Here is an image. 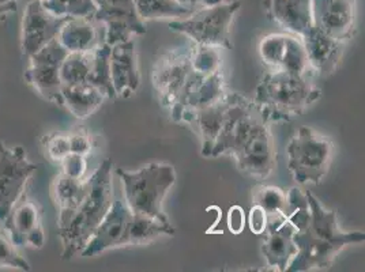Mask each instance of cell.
Listing matches in <instances>:
<instances>
[{
	"label": "cell",
	"instance_id": "cell-18",
	"mask_svg": "<svg viewBox=\"0 0 365 272\" xmlns=\"http://www.w3.org/2000/svg\"><path fill=\"white\" fill-rule=\"evenodd\" d=\"M131 216L133 211L128 209L124 199H113L112 207L93 233L81 256H98L109 249L127 246V230Z\"/></svg>",
	"mask_w": 365,
	"mask_h": 272
},
{
	"label": "cell",
	"instance_id": "cell-33",
	"mask_svg": "<svg viewBox=\"0 0 365 272\" xmlns=\"http://www.w3.org/2000/svg\"><path fill=\"white\" fill-rule=\"evenodd\" d=\"M191 61L194 70L199 74H213L222 70V58L218 48L195 46L191 52Z\"/></svg>",
	"mask_w": 365,
	"mask_h": 272
},
{
	"label": "cell",
	"instance_id": "cell-29",
	"mask_svg": "<svg viewBox=\"0 0 365 272\" xmlns=\"http://www.w3.org/2000/svg\"><path fill=\"white\" fill-rule=\"evenodd\" d=\"M94 51L91 52H68L61 66V79L64 85H76L89 82Z\"/></svg>",
	"mask_w": 365,
	"mask_h": 272
},
{
	"label": "cell",
	"instance_id": "cell-21",
	"mask_svg": "<svg viewBox=\"0 0 365 272\" xmlns=\"http://www.w3.org/2000/svg\"><path fill=\"white\" fill-rule=\"evenodd\" d=\"M315 76L331 75L342 61L346 43L338 41L314 26L302 36Z\"/></svg>",
	"mask_w": 365,
	"mask_h": 272
},
{
	"label": "cell",
	"instance_id": "cell-11",
	"mask_svg": "<svg viewBox=\"0 0 365 272\" xmlns=\"http://www.w3.org/2000/svg\"><path fill=\"white\" fill-rule=\"evenodd\" d=\"M262 61L272 70L287 71L297 75L312 78L315 73L308 61L304 43L293 33H275L262 38L259 43Z\"/></svg>",
	"mask_w": 365,
	"mask_h": 272
},
{
	"label": "cell",
	"instance_id": "cell-13",
	"mask_svg": "<svg viewBox=\"0 0 365 272\" xmlns=\"http://www.w3.org/2000/svg\"><path fill=\"white\" fill-rule=\"evenodd\" d=\"M232 157L245 174L259 180L267 179L277 164V150L269 122H259L242 147Z\"/></svg>",
	"mask_w": 365,
	"mask_h": 272
},
{
	"label": "cell",
	"instance_id": "cell-39",
	"mask_svg": "<svg viewBox=\"0 0 365 272\" xmlns=\"http://www.w3.org/2000/svg\"><path fill=\"white\" fill-rule=\"evenodd\" d=\"M228 225L230 231L239 234L244 227V215L239 207H233L229 211Z\"/></svg>",
	"mask_w": 365,
	"mask_h": 272
},
{
	"label": "cell",
	"instance_id": "cell-7",
	"mask_svg": "<svg viewBox=\"0 0 365 272\" xmlns=\"http://www.w3.org/2000/svg\"><path fill=\"white\" fill-rule=\"evenodd\" d=\"M262 121H264V119L262 117L254 100L243 97L239 93L229 91L228 106L222 127L215 140L210 158H217L225 154L233 155Z\"/></svg>",
	"mask_w": 365,
	"mask_h": 272
},
{
	"label": "cell",
	"instance_id": "cell-4",
	"mask_svg": "<svg viewBox=\"0 0 365 272\" xmlns=\"http://www.w3.org/2000/svg\"><path fill=\"white\" fill-rule=\"evenodd\" d=\"M116 174L124 189V202L131 211L168 221L163 204L176 182L175 167L153 162L134 172L116 169Z\"/></svg>",
	"mask_w": 365,
	"mask_h": 272
},
{
	"label": "cell",
	"instance_id": "cell-42",
	"mask_svg": "<svg viewBox=\"0 0 365 272\" xmlns=\"http://www.w3.org/2000/svg\"><path fill=\"white\" fill-rule=\"evenodd\" d=\"M0 140H1V137H0Z\"/></svg>",
	"mask_w": 365,
	"mask_h": 272
},
{
	"label": "cell",
	"instance_id": "cell-6",
	"mask_svg": "<svg viewBox=\"0 0 365 272\" xmlns=\"http://www.w3.org/2000/svg\"><path fill=\"white\" fill-rule=\"evenodd\" d=\"M240 7L239 0L200 7L187 18L170 21L169 29L187 36L195 46L230 49L232 23Z\"/></svg>",
	"mask_w": 365,
	"mask_h": 272
},
{
	"label": "cell",
	"instance_id": "cell-16",
	"mask_svg": "<svg viewBox=\"0 0 365 272\" xmlns=\"http://www.w3.org/2000/svg\"><path fill=\"white\" fill-rule=\"evenodd\" d=\"M228 93L222 70L207 75L194 71L180 98L169 109L170 117L176 122H182V117L187 112L213 105L224 100Z\"/></svg>",
	"mask_w": 365,
	"mask_h": 272
},
{
	"label": "cell",
	"instance_id": "cell-41",
	"mask_svg": "<svg viewBox=\"0 0 365 272\" xmlns=\"http://www.w3.org/2000/svg\"><path fill=\"white\" fill-rule=\"evenodd\" d=\"M182 4L187 7H192V9H200V7H207V6H213L217 3H221L224 0H179Z\"/></svg>",
	"mask_w": 365,
	"mask_h": 272
},
{
	"label": "cell",
	"instance_id": "cell-8",
	"mask_svg": "<svg viewBox=\"0 0 365 272\" xmlns=\"http://www.w3.org/2000/svg\"><path fill=\"white\" fill-rule=\"evenodd\" d=\"M192 48H175L161 55L153 66L152 83L161 105L167 109L178 103L194 74Z\"/></svg>",
	"mask_w": 365,
	"mask_h": 272
},
{
	"label": "cell",
	"instance_id": "cell-14",
	"mask_svg": "<svg viewBox=\"0 0 365 272\" xmlns=\"http://www.w3.org/2000/svg\"><path fill=\"white\" fill-rule=\"evenodd\" d=\"M4 230L16 246H31L41 249L46 244V231L43 227V211L40 206L22 194L13 209L3 219Z\"/></svg>",
	"mask_w": 365,
	"mask_h": 272
},
{
	"label": "cell",
	"instance_id": "cell-23",
	"mask_svg": "<svg viewBox=\"0 0 365 272\" xmlns=\"http://www.w3.org/2000/svg\"><path fill=\"white\" fill-rule=\"evenodd\" d=\"M266 14L289 33L304 36L312 28L311 0H264Z\"/></svg>",
	"mask_w": 365,
	"mask_h": 272
},
{
	"label": "cell",
	"instance_id": "cell-38",
	"mask_svg": "<svg viewBox=\"0 0 365 272\" xmlns=\"http://www.w3.org/2000/svg\"><path fill=\"white\" fill-rule=\"evenodd\" d=\"M267 226V215L259 206L254 204L250 212V227L255 234H263Z\"/></svg>",
	"mask_w": 365,
	"mask_h": 272
},
{
	"label": "cell",
	"instance_id": "cell-31",
	"mask_svg": "<svg viewBox=\"0 0 365 272\" xmlns=\"http://www.w3.org/2000/svg\"><path fill=\"white\" fill-rule=\"evenodd\" d=\"M254 204L259 206L267 216L289 215L288 192L278 187H259L254 191Z\"/></svg>",
	"mask_w": 365,
	"mask_h": 272
},
{
	"label": "cell",
	"instance_id": "cell-15",
	"mask_svg": "<svg viewBox=\"0 0 365 272\" xmlns=\"http://www.w3.org/2000/svg\"><path fill=\"white\" fill-rule=\"evenodd\" d=\"M67 19L70 18H59L49 13L40 0H31L25 7L21 23L22 55L28 59L55 40Z\"/></svg>",
	"mask_w": 365,
	"mask_h": 272
},
{
	"label": "cell",
	"instance_id": "cell-1",
	"mask_svg": "<svg viewBox=\"0 0 365 272\" xmlns=\"http://www.w3.org/2000/svg\"><path fill=\"white\" fill-rule=\"evenodd\" d=\"M288 219L296 227L297 253L287 271L327 270L338 253L351 244L365 241L363 231H344L338 225L336 211L327 210L314 194L300 188L288 191Z\"/></svg>",
	"mask_w": 365,
	"mask_h": 272
},
{
	"label": "cell",
	"instance_id": "cell-17",
	"mask_svg": "<svg viewBox=\"0 0 365 272\" xmlns=\"http://www.w3.org/2000/svg\"><path fill=\"white\" fill-rule=\"evenodd\" d=\"M312 26L348 43L356 31V0H311Z\"/></svg>",
	"mask_w": 365,
	"mask_h": 272
},
{
	"label": "cell",
	"instance_id": "cell-10",
	"mask_svg": "<svg viewBox=\"0 0 365 272\" xmlns=\"http://www.w3.org/2000/svg\"><path fill=\"white\" fill-rule=\"evenodd\" d=\"M22 146L10 147L0 140V221H3L37 170Z\"/></svg>",
	"mask_w": 365,
	"mask_h": 272
},
{
	"label": "cell",
	"instance_id": "cell-34",
	"mask_svg": "<svg viewBox=\"0 0 365 272\" xmlns=\"http://www.w3.org/2000/svg\"><path fill=\"white\" fill-rule=\"evenodd\" d=\"M41 150L48 161L59 165L68 154H71L68 132H52L44 136L41 139Z\"/></svg>",
	"mask_w": 365,
	"mask_h": 272
},
{
	"label": "cell",
	"instance_id": "cell-12",
	"mask_svg": "<svg viewBox=\"0 0 365 272\" xmlns=\"http://www.w3.org/2000/svg\"><path fill=\"white\" fill-rule=\"evenodd\" d=\"M94 22L106 25L108 46L133 40L134 36L146 34V23L138 16L134 0H94Z\"/></svg>",
	"mask_w": 365,
	"mask_h": 272
},
{
	"label": "cell",
	"instance_id": "cell-22",
	"mask_svg": "<svg viewBox=\"0 0 365 272\" xmlns=\"http://www.w3.org/2000/svg\"><path fill=\"white\" fill-rule=\"evenodd\" d=\"M229 94V93H228ZM228 94L224 100L213 105L205 106L197 110L187 112L182 117V122L190 124L200 137V154L205 158H210L215 140L222 127L225 110L228 106Z\"/></svg>",
	"mask_w": 365,
	"mask_h": 272
},
{
	"label": "cell",
	"instance_id": "cell-30",
	"mask_svg": "<svg viewBox=\"0 0 365 272\" xmlns=\"http://www.w3.org/2000/svg\"><path fill=\"white\" fill-rule=\"evenodd\" d=\"M93 53H94V61H93V70L89 78V83L103 91L108 100H115L116 93L112 85L110 70H109L110 46H108L107 43H101L94 49Z\"/></svg>",
	"mask_w": 365,
	"mask_h": 272
},
{
	"label": "cell",
	"instance_id": "cell-24",
	"mask_svg": "<svg viewBox=\"0 0 365 272\" xmlns=\"http://www.w3.org/2000/svg\"><path fill=\"white\" fill-rule=\"evenodd\" d=\"M107 100L104 93L89 82L64 85L61 88V105L79 120H85Z\"/></svg>",
	"mask_w": 365,
	"mask_h": 272
},
{
	"label": "cell",
	"instance_id": "cell-19",
	"mask_svg": "<svg viewBox=\"0 0 365 272\" xmlns=\"http://www.w3.org/2000/svg\"><path fill=\"white\" fill-rule=\"evenodd\" d=\"M296 227L285 215L267 216V226L264 230V241L262 253L266 258L267 267L275 271H287L290 261L297 253L294 242Z\"/></svg>",
	"mask_w": 365,
	"mask_h": 272
},
{
	"label": "cell",
	"instance_id": "cell-5",
	"mask_svg": "<svg viewBox=\"0 0 365 272\" xmlns=\"http://www.w3.org/2000/svg\"><path fill=\"white\" fill-rule=\"evenodd\" d=\"M334 142L309 127H300L287 147L288 167L293 180L318 185L327 176L333 158Z\"/></svg>",
	"mask_w": 365,
	"mask_h": 272
},
{
	"label": "cell",
	"instance_id": "cell-25",
	"mask_svg": "<svg viewBox=\"0 0 365 272\" xmlns=\"http://www.w3.org/2000/svg\"><path fill=\"white\" fill-rule=\"evenodd\" d=\"M58 40L68 52H91L101 44L93 18H70L64 22Z\"/></svg>",
	"mask_w": 365,
	"mask_h": 272
},
{
	"label": "cell",
	"instance_id": "cell-20",
	"mask_svg": "<svg viewBox=\"0 0 365 272\" xmlns=\"http://www.w3.org/2000/svg\"><path fill=\"white\" fill-rule=\"evenodd\" d=\"M109 70L116 97L128 98L138 90L140 75L134 40L110 46Z\"/></svg>",
	"mask_w": 365,
	"mask_h": 272
},
{
	"label": "cell",
	"instance_id": "cell-26",
	"mask_svg": "<svg viewBox=\"0 0 365 272\" xmlns=\"http://www.w3.org/2000/svg\"><path fill=\"white\" fill-rule=\"evenodd\" d=\"M175 233L176 230L172 226L169 219L163 221V219L133 212L128 230H127V246L146 245L163 236H175Z\"/></svg>",
	"mask_w": 365,
	"mask_h": 272
},
{
	"label": "cell",
	"instance_id": "cell-9",
	"mask_svg": "<svg viewBox=\"0 0 365 272\" xmlns=\"http://www.w3.org/2000/svg\"><path fill=\"white\" fill-rule=\"evenodd\" d=\"M68 51L58 40H52L38 52L28 58L29 66L25 71V80L33 90L44 100L61 105L63 83L61 66Z\"/></svg>",
	"mask_w": 365,
	"mask_h": 272
},
{
	"label": "cell",
	"instance_id": "cell-32",
	"mask_svg": "<svg viewBox=\"0 0 365 272\" xmlns=\"http://www.w3.org/2000/svg\"><path fill=\"white\" fill-rule=\"evenodd\" d=\"M49 13L59 18H93L94 0H40Z\"/></svg>",
	"mask_w": 365,
	"mask_h": 272
},
{
	"label": "cell",
	"instance_id": "cell-28",
	"mask_svg": "<svg viewBox=\"0 0 365 272\" xmlns=\"http://www.w3.org/2000/svg\"><path fill=\"white\" fill-rule=\"evenodd\" d=\"M138 16L142 21L150 19H182L191 16L197 9L187 7L179 0H134Z\"/></svg>",
	"mask_w": 365,
	"mask_h": 272
},
{
	"label": "cell",
	"instance_id": "cell-3",
	"mask_svg": "<svg viewBox=\"0 0 365 272\" xmlns=\"http://www.w3.org/2000/svg\"><path fill=\"white\" fill-rule=\"evenodd\" d=\"M322 97L312 78L273 70L262 78L254 103L264 121H290L303 115Z\"/></svg>",
	"mask_w": 365,
	"mask_h": 272
},
{
	"label": "cell",
	"instance_id": "cell-36",
	"mask_svg": "<svg viewBox=\"0 0 365 272\" xmlns=\"http://www.w3.org/2000/svg\"><path fill=\"white\" fill-rule=\"evenodd\" d=\"M61 172L76 179H83L88 169V157L79 154H68L61 164Z\"/></svg>",
	"mask_w": 365,
	"mask_h": 272
},
{
	"label": "cell",
	"instance_id": "cell-35",
	"mask_svg": "<svg viewBox=\"0 0 365 272\" xmlns=\"http://www.w3.org/2000/svg\"><path fill=\"white\" fill-rule=\"evenodd\" d=\"M0 268H11L18 271L31 270L29 261L16 251V245L3 231H0Z\"/></svg>",
	"mask_w": 365,
	"mask_h": 272
},
{
	"label": "cell",
	"instance_id": "cell-27",
	"mask_svg": "<svg viewBox=\"0 0 365 272\" xmlns=\"http://www.w3.org/2000/svg\"><path fill=\"white\" fill-rule=\"evenodd\" d=\"M88 192V180L70 177L59 173L51 185V195L58 207V212L74 210Z\"/></svg>",
	"mask_w": 365,
	"mask_h": 272
},
{
	"label": "cell",
	"instance_id": "cell-37",
	"mask_svg": "<svg viewBox=\"0 0 365 272\" xmlns=\"http://www.w3.org/2000/svg\"><path fill=\"white\" fill-rule=\"evenodd\" d=\"M70 135V147L73 154H79L88 157L93 149V142L91 136L83 131V130H76L68 132Z\"/></svg>",
	"mask_w": 365,
	"mask_h": 272
},
{
	"label": "cell",
	"instance_id": "cell-2",
	"mask_svg": "<svg viewBox=\"0 0 365 272\" xmlns=\"http://www.w3.org/2000/svg\"><path fill=\"white\" fill-rule=\"evenodd\" d=\"M113 164L103 161L88 179V192L74 210L58 215L61 234V258L71 260L81 255L93 233L112 207L115 194L112 182Z\"/></svg>",
	"mask_w": 365,
	"mask_h": 272
},
{
	"label": "cell",
	"instance_id": "cell-40",
	"mask_svg": "<svg viewBox=\"0 0 365 272\" xmlns=\"http://www.w3.org/2000/svg\"><path fill=\"white\" fill-rule=\"evenodd\" d=\"M19 0H0V21L4 19L6 16L16 13Z\"/></svg>",
	"mask_w": 365,
	"mask_h": 272
}]
</instances>
